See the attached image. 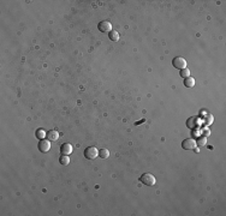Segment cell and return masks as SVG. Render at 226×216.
Wrapping results in <instances>:
<instances>
[{
	"instance_id": "obj_16",
	"label": "cell",
	"mask_w": 226,
	"mask_h": 216,
	"mask_svg": "<svg viewBox=\"0 0 226 216\" xmlns=\"http://www.w3.org/2000/svg\"><path fill=\"white\" fill-rule=\"evenodd\" d=\"M179 75H181V77H183V78L185 79V78L190 77V70H188V68H183V70H181Z\"/></svg>"
},
{
	"instance_id": "obj_10",
	"label": "cell",
	"mask_w": 226,
	"mask_h": 216,
	"mask_svg": "<svg viewBox=\"0 0 226 216\" xmlns=\"http://www.w3.org/2000/svg\"><path fill=\"white\" fill-rule=\"evenodd\" d=\"M59 163L61 166H67L70 163V157H69V155H61L59 158Z\"/></svg>"
},
{
	"instance_id": "obj_1",
	"label": "cell",
	"mask_w": 226,
	"mask_h": 216,
	"mask_svg": "<svg viewBox=\"0 0 226 216\" xmlns=\"http://www.w3.org/2000/svg\"><path fill=\"white\" fill-rule=\"evenodd\" d=\"M140 181L146 186H154L156 183V179L152 173H144L140 178Z\"/></svg>"
},
{
	"instance_id": "obj_6",
	"label": "cell",
	"mask_w": 226,
	"mask_h": 216,
	"mask_svg": "<svg viewBox=\"0 0 226 216\" xmlns=\"http://www.w3.org/2000/svg\"><path fill=\"white\" fill-rule=\"evenodd\" d=\"M49 149H51V140H48V139H41L40 140V143H39V150L41 151V153H43V154H46V153H48L49 151Z\"/></svg>"
},
{
	"instance_id": "obj_2",
	"label": "cell",
	"mask_w": 226,
	"mask_h": 216,
	"mask_svg": "<svg viewBox=\"0 0 226 216\" xmlns=\"http://www.w3.org/2000/svg\"><path fill=\"white\" fill-rule=\"evenodd\" d=\"M99 156V150L95 147H88L84 150V157L88 160H94Z\"/></svg>"
},
{
	"instance_id": "obj_3",
	"label": "cell",
	"mask_w": 226,
	"mask_h": 216,
	"mask_svg": "<svg viewBox=\"0 0 226 216\" xmlns=\"http://www.w3.org/2000/svg\"><path fill=\"white\" fill-rule=\"evenodd\" d=\"M195 147H197L196 140L193 138H186L182 142V148L185 150H193V149H195Z\"/></svg>"
},
{
	"instance_id": "obj_8",
	"label": "cell",
	"mask_w": 226,
	"mask_h": 216,
	"mask_svg": "<svg viewBox=\"0 0 226 216\" xmlns=\"http://www.w3.org/2000/svg\"><path fill=\"white\" fill-rule=\"evenodd\" d=\"M46 138H47L48 140H57V139L59 138V133H58L56 130H51V131L47 132Z\"/></svg>"
},
{
	"instance_id": "obj_15",
	"label": "cell",
	"mask_w": 226,
	"mask_h": 216,
	"mask_svg": "<svg viewBox=\"0 0 226 216\" xmlns=\"http://www.w3.org/2000/svg\"><path fill=\"white\" fill-rule=\"evenodd\" d=\"M206 144H207V137H204V136H201L196 142V145H199V147H204Z\"/></svg>"
},
{
	"instance_id": "obj_13",
	"label": "cell",
	"mask_w": 226,
	"mask_h": 216,
	"mask_svg": "<svg viewBox=\"0 0 226 216\" xmlns=\"http://www.w3.org/2000/svg\"><path fill=\"white\" fill-rule=\"evenodd\" d=\"M108 36H110V40H111V41H114V42L119 41V32L116 31V30H112Z\"/></svg>"
},
{
	"instance_id": "obj_14",
	"label": "cell",
	"mask_w": 226,
	"mask_h": 216,
	"mask_svg": "<svg viewBox=\"0 0 226 216\" xmlns=\"http://www.w3.org/2000/svg\"><path fill=\"white\" fill-rule=\"evenodd\" d=\"M99 156H100L101 158H107V157L110 156V151H108V149H106V148L100 149V150H99Z\"/></svg>"
},
{
	"instance_id": "obj_4",
	"label": "cell",
	"mask_w": 226,
	"mask_h": 216,
	"mask_svg": "<svg viewBox=\"0 0 226 216\" xmlns=\"http://www.w3.org/2000/svg\"><path fill=\"white\" fill-rule=\"evenodd\" d=\"M172 64L178 70H183V68H186V60L182 57H176L175 59L172 60Z\"/></svg>"
},
{
	"instance_id": "obj_7",
	"label": "cell",
	"mask_w": 226,
	"mask_h": 216,
	"mask_svg": "<svg viewBox=\"0 0 226 216\" xmlns=\"http://www.w3.org/2000/svg\"><path fill=\"white\" fill-rule=\"evenodd\" d=\"M74 151V147L71 145L70 143H64L61 144V147H60V153L61 155H71Z\"/></svg>"
},
{
	"instance_id": "obj_11",
	"label": "cell",
	"mask_w": 226,
	"mask_h": 216,
	"mask_svg": "<svg viewBox=\"0 0 226 216\" xmlns=\"http://www.w3.org/2000/svg\"><path fill=\"white\" fill-rule=\"evenodd\" d=\"M184 85L186 86V88H193L194 85H195V78H193V77H188V78H185L184 79Z\"/></svg>"
},
{
	"instance_id": "obj_12",
	"label": "cell",
	"mask_w": 226,
	"mask_h": 216,
	"mask_svg": "<svg viewBox=\"0 0 226 216\" xmlns=\"http://www.w3.org/2000/svg\"><path fill=\"white\" fill-rule=\"evenodd\" d=\"M35 135H36V138H39V139L41 140V139H45V138H46V136H47V132H46L43 129H38Z\"/></svg>"
},
{
	"instance_id": "obj_9",
	"label": "cell",
	"mask_w": 226,
	"mask_h": 216,
	"mask_svg": "<svg viewBox=\"0 0 226 216\" xmlns=\"http://www.w3.org/2000/svg\"><path fill=\"white\" fill-rule=\"evenodd\" d=\"M197 124H199V119H197L196 117L190 118V119L186 121V125H188V127H189V129H194V127H196Z\"/></svg>"
},
{
	"instance_id": "obj_5",
	"label": "cell",
	"mask_w": 226,
	"mask_h": 216,
	"mask_svg": "<svg viewBox=\"0 0 226 216\" xmlns=\"http://www.w3.org/2000/svg\"><path fill=\"white\" fill-rule=\"evenodd\" d=\"M97 28H99V30L101 31V32H111L113 29H112V24H111V22H108V21H102V22H100L99 23V25H97Z\"/></svg>"
}]
</instances>
